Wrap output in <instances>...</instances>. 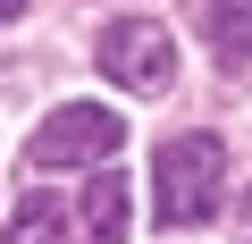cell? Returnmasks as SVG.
<instances>
[{
    "label": "cell",
    "instance_id": "obj_5",
    "mask_svg": "<svg viewBox=\"0 0 252 244\" xmlns=\"http://www.w3.org/2000/svg\"><path fill=\"white\" fill-rule=\"evenodd\" d=\"M210 51H219L227 68L252 59V0H210Z\"/></svg>",
    "mask_w": 252,
    "mask_h": 244
},
{
    "label": "cell",
    "instance_id": "obj_3",
    "mask_svg": "<svg viewBox=\"0 0 252 244\" xmlns=\"http://www.w3.org/2000/svg\"><path fill=\"white\" fill-rule=\"evenodd\" d=\"M93 59H101V76L126 84V93H168V76H177V42H168L160 17H109Z\"/></svg>",
    "mask_w": 252,
    "mask_h": 244
},
{
    "label": "cell",
    "instance_id": "obj_4",
    "mask_svg": "<svg viewBox=\"0 0 252 244\" xmlns=\"http://www.w3.org/2000/svg\"><path fill=\"white\" fill-rule=\"evenodd\" d=\"M126 210H135L126 177L118 169H93V185H84V244H126Z\"/></svg>",
    "mask_w": 252,
    "mask_h": 244
},
{
    "label": "cell",
    "instance_id": "obj_6",
    "mask_svg": "<svg viewBox=\"0 0 252 244\" xmlns=\"http://www.w3.org/2000/svg\"><path fill=\"white\" fill-rule=\"evenodd\" d=\"M9 244H67V210H59L51 194H26V202L9 210Z\"/></svg>",
    "mask_w": 252,
    "mask_h": 244
},
{
    "label": "cell",
    "instance_id": "obj_1",
    "mask_svg": "<svg viewBox=\"0 0 252 244\" xmlns=\"http://www.w3.org/2000/svg\"><path fill=\"white\" fill-rule=\"evenodd\" d=\"M219 185H227L219 135H168L160 143V160H152V210H160V227H202L219 210Z\"/></svg>",
    "mask_w": 252,
    "mask_h": 244
},
{
    "label": "cell",
    "instance_id": "obj_7",
    "mask_svg": "<svg viewBox=\"0 0 252 244\" xmlns=\"http://www.w3.org/2000/svg\"><path fill=\"white\" fill-rule=\"evenodd\" d=\"M17 9H26V0H0V26H9V17H17Z\"/></svg>",
    "mask_w": 252,
    "mask_h": 244
},
{
    "label": "cell",
    "instance_id": "obj_2",
    "mask_svg": "<svg viewBox=\"0 0 252 244\" xmlns=\"http://www.w3.org/2000/svg\"><path fill=\"white\" fill-rule=\"evenodd\" d=\"M126 152V118L101 101H67L26 135V169H118Z\"/></svg>",
    "mask_w": 252,
    "mask_h": 244
}]
</instances>
